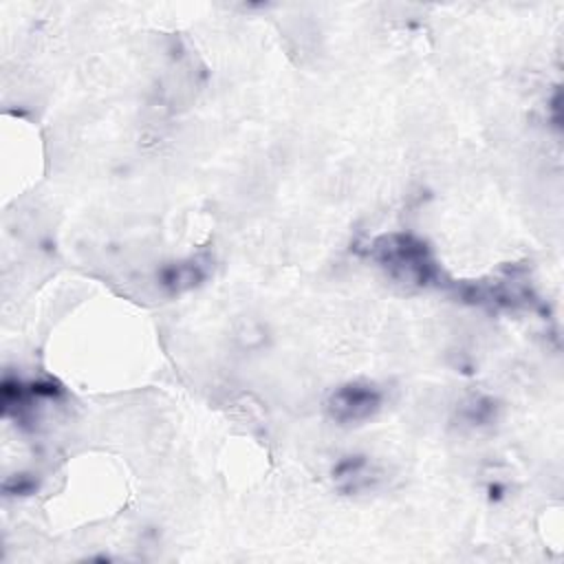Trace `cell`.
Instances as JSON below:
<instances>
[{"label":"cell","instance_id":"cell-1","mask_svg":"<svg viewBox=\"0 0 564 564\" xmlns=\"http://www.w3.org/2000/svg\"><path fill=\"white\" fill-rule=\"evenodd\" d=\"M381 405V394L372 383L352 381L337 388L328 399V412L339 423H357L372 416Z\"/></svg>","mask_w":564,"mask_h":564}]
</instances>
